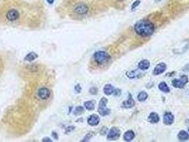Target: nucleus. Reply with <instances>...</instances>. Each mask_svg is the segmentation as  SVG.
Returning a JSON list of instances; mask_svg holds the SVG:
<instances>
[{
	"label": "nucleus",
	"mask_w": 189,
	"mask_h": 142,
	"mask_svg": "<svg viewBox=\"0 0 189 142\" xmlns=\"http://www.w3.org/2000/svg\"><path fill=\"white\" fill-rule=\"evenodd\" d=\"M43 141H48V142H50V141H51V140L49 138H44L43 139Z\"/></svg>",
	"instance_id": "c85d7f7f"
},
{
	"label": "nucleus",
	"mask_w": 189,
	"mask_h": 142,
	"mask_svg": "<svg viewBox=\"0 0 189 142\" xmlns=\"http://www.w3.org/2000/svg\"><path fill=\"white\" fill-rule=\"evenodd\" d=\"M87 123L90 126H97L100 123V117L96 115H93L88 118Z\"/></svg>",
	"instance_id": "f8f14e48"
},
{
	"label": "nucleus",
	"mask_w": 189,
	"mask_h": 142,
	"mask_svg": "<svg viewBox=\"0 0 189 142\" xmlns=\"http://www.w3.org/2000/svg\"><path fill=\"white\" fill-rule=\"evenodd\" d=\"M140 0H137V1H134V2L132 4V10L135 9L137 8L139 5H140Z\"/></svg>",
	"instance_id": "b1692460"
},
{
	"label": "nucleus",
	"mask_w": 189,
	"mask_h": 142,
	"mask_svg": "<svg viewBox=\"0 0 189 142\" xmlns=\"http://www.w3.org/2000/svg\"><path fill=\"white\" fill-rule=\"evenodd\" d=\"M139 68L142 71H146L150 66V63L148 60H142L139 63Z\"/></svg>",
	"instance_id": "2eb2a0df"
},
{
	"label": "nucleus",
	"mask_w": 189,
	"mask_h": 142,
	"mask_svg": "<svg viewBox=\"0 0 189 142\" xmlns=\"http://www.w3.org/2000/svg\"><path fill=\"white\" fill-rule=\"evenodd\" d=\"M75 12L79 15H85L88 12V7L86 4H80L75 8Z\"/></svg>",
	"instance_id": "423d86ee"
},
{
	"label": "nucleus",
	"mask_w": 189,
	"mask_h": 142,
	"mask_svg": "<svg viewBox=\"0 0 189 142\" xmlns=\"http://www.w3.org/2000/svg\"><path fill=\"white\" fill-rule=\"evenodd\" d=\"M120 136V131L117 127H112L108 134V140H117Z\"/></svg>",
	"instance_id": "39448f33"
},
{
	"label": "nucleus",
	"mask_w": 189,
	"mask_h": 142,
	"mask_svg": "<svg viewBox=\"0 0 189 142\" xmlns=\"http://www.w3.org/2000/svg\"><path fill=\"white\" fill-rule=\"evenodd\" d=\"M37 58H38L37 54H36L35 53H29L28 55H26L24 60L26 61H33Z\"/></svg>",
	"instance_id": "6ab92c4d"
},
{
	"label": "nucleus",
	"mask_w": 189,
	"mask_h": 142,
	"mask_svg": "<svg viewBox=\"0 0 189 142\" xmlns=\"http://www.w3.org/2000/svg\"><path fill=\"white\" fill-rule=\"evenodd\" d=\"M118 1H124V0H118Z\"/></svg>",
	"instance_id": "7c9ffc66"
},
{
	"label": "nucleus",
	"mask_w": 189,
	"mask_h": 142,
	"mask_svg": "<svg viewBox=\"0 0 189 142\" xmlns=\"http://www.w3.org/2000/svg\"><path fill=\"white\" fill-rule=\"evenodd\" d=\"M85 107L89 111H92L95 109V104L91 101H87L84 103Z\"/></svg>",
	"instance_id": "412c9836"
},
{
	"label": "nucleus",
	"mask_w": 189,
	"mask_h": 142,
	"mask_svg": "<svg viewBox=\"0 0 189 142\" xmlns=\"http://www.w3.org/2000/svg\"><path fill=\"white\" fill-rule=\"evenodd\" d=\"M110 59V55L105 51H98L94 54V60L99 65L106 63Z\"/></svg>",
	"instance_id": "f03ea898"
},
{
	"label": "nucleus",
	"mask_w": 189,
	"mask_h": 142,
	"mask_svg": "<svg viewBox=\"0 0 189 142\" xmlns=\"http://www.w3.org/2000/svg\"><path fill=\"white\" fill-rule=\"evenodd\" d=\"M135 137V134H134V131H132V130H129V131H126L124 134V140L126 141H131Z\"/></svg>",
	"instance_id": "4468645a"
},
{
	"label": "nucleus",
	"mask_w": 189,
	"mask_h": 142,
	"mask_svg": "<svg viewBox=\"0 0 189 142\" xmlns=\"http://www.w3.org/2000/svg\"><path fill=\"white\" fill-rule=\"evenodd\" d=\"M97 92H98V90H97V88H95V87H92V88H90V93H91L92 95H95L97 93Z\"/></svg>",
	"instance_id": "bb28decb"
},
{
	"label": "nucleus",
	"mask_w": 189,
	"mask_h": 142,
	"mask_svg": "<svg viewBox=\"0 0 189 142\" xmlns=\"http://www.w3.org/2000/svg\"><path fill=\"white\" fill-rule=\"evenodd\" d=\"M148 97V95L147 93H146V92H140V94L138 95V96H137V99H138V100L140 101V102H144V101L146 100V99H147Z\"/></svg>",
	"instance_id": "aec40b11"
},
{
	"label": "nucleus",
	"mask_w": 189,
	"mask_h": 142,
	"mask_svg": "<svg viewBox=\"0 0 189 142\" xmlns=\"http://www.w3.org/2000/svg\"><path fill=\"white\" fill-rule=\"evenodd\" d=\"M7 19L9 21H14L17 20L19 17V14L15 9H11L7 13Z\"/></svg>",
	"instance_id": "0eeeda50"
},
{
	"label": "nucleus",
	"mask_w": 189,
	"mask_h": 142,
	"mask_svg": "<svg viewBox=\"0 0 189 142\" xmlns=\"http://www.w3.org/2000/svg\"><path fill=\"white\" fill-rule=\"evenodd\" d=\"M164 123L166 125H171L174 121V117L171 112H166L164 116Z\"/></svg>",
	"instance_id": "9d476101"
},
{
	"label": "nucleus",
	"mask_w": 189,
	"mask_h": 142,
	"mask_svg": "<svg viewBox=\"0 0 189 142\" xmlns=\"http://www.w3.org/2000/svg\"><path fill=\"white\" fill-rule=\"evenodd\" d=\"M121 90H120V89H115V90H114V94H115V96H120V95H121Z\"/></svg>",
	"instance_id": "a878e982"
},
{
	"label": "nucleus",
	"mask_w": 189,
	"mask_h": 142,
	"mask_svg": "<svg viewBox=\"0 0 189 142\" xmlns=\"http://www.w3.org/2000/svg\"><path fill=\"white\" fill-rule=\"evenodd\" d=\"M75 90L76 91V93H79L80 91H81V87L80 86V85H77L75 87Z\"/></svg>",
	"instance_id": "cd10ccee"
},
{
	"label": "nucleus",
	"mask_w": 189,
	"mask_h": 142,
	"mask_svg": "<svg viewBox=\"0 0 189 142\" xmlns=\"http://www.w3.org/2000/svg\"><path fill=\"white\" fill-rule=\"evenodd\" d=\"M139 74H140L139 72H137V71H134L128 72V73H127V75L128 76V77H130V78H134V77H138Z\"/></svg>",
	"instance_id": "4be33fe9"
},
{
	"label": "nucleus",
	"mask_w": 189,
	"mask_h": 142,
	"mask_svg": "<svg viewBox=\"0 0 189 142\" xmlns=\"http://www.w3.org/2000/svg\"><path fill=\"white\" fill-rule=\"evenodd\" d=\"M38 95H39V97L41 99H43V100H45V99H47L50 97V96H51V92H50V90H48V88L42 87V88H41L40 90H39Z\"/></svg>",
	"instance_id": "6e6552de"
},
{
	"label": "nucleus",
	"mask_w": 189,
	"mask_h": 142,
	"mask_svg": "<svg viewBox=\"0 0 189 142\" xmlns=\"http://www.w3.org/2000/svg\"><path fill=\"white\" fill-rule=\"evenodd\" d=\"M54 1H55V0H47V1L50 4H52L54 2Z\"/></svg>",
	"instance_id": "c756f323"
},
{
	"label": "nucleus",
	"mask_w": 189,
	"mask_h": 142,
	"mask_svg": "<svg viewBox=\"0 0 189 142\" xmlns=\"http://www.w3.org/2000/svg\"><path fill=\"white\" fill-rule=\"evenodd\" d=\"M134 31L141 36H149L154 31V26L149 20H140L134 25Z\"/></svg>",
	"instance_id": "f257e3e1"
},
{
	"label": "nucleus",
	"mask_w": 189,
	"mask_h": 142,
	"mask_svg": "<svg viewBox=\"0 0 189 142\" xmlns=\"http://www.w3.org/2000/svg\"><path fill=\"white\" fill-rule=\"evenodd\" d=\"M157 1H161V0H157Z\"/></svg>",
	"instance_id": "2f4dec72"
},
{
	"label": "nucleus",
	"mask_w": 189,
	"mask_h": 142,
	"mask_svg": "<svg viewBox=\"0 0 189 142\" xmlns=\"http://www.w3.org/2000/svg\"><path fill=\"white\" fill-rule=\"evenodd\" d=\"M148 120L150 123L152 124H156V123H158L160 120V118H159V116L158 115L157 113L156 112H152V113L149 115V117H148Z\"/></svg>",
	"instance_id": "ddd939ff"
},
{
	"label": "nucleus",
	"mask_w": 189,
	"mask_h": 142,
	"mask_svg": "<svg viewBox=\"0 0 189 142\" xmlns=\"http://www.w3.org/2000/svg\"><path fill=\"white\" fill-rule=\"evenodd\" d=\"M188 82V77L186 75H182L179 79H174L172 81V85L174 87L176 88H184Z\"/></svg>",
	"instance_id": "20e7f679"
},
{
	"label": "nucleus",
	"mask_w": 189,
	"mask_h": 142,
	"mask_svg": "<svg viewBox=\"0 0 189 142\" xmlns=\"http://www.w3.org/2000/svg\"><path fill=\"white\" fill-rule=\"evenodd\" d=\"M135 105V102L133 99V98L132 97L131 95H130L129 96V99H127L126 101L123 102L122 103V107L126 108V109H129V108H132Z\"/></svg>",
	"instance_id": "9b49d317"
},
{
	"label": "nucleus",
	"mask_w": 189,
	"mask_h": 142,
	"mask_svg": "<svg viewBox=\"0 0 189 142\" xmlns=\"http://www.w3.org/2000/svg\"><path fill=\"white\" fill-rule=\"evenodd\" d=\"M178 138L180 141H187V140L189 139V134H188V132L182 130L178 133Z\"/></svg>",
	"instance_id": "dca6fc26"
},
{
	"label": "nucleus",
	"mask_w": 189,
	"mask_h": 142,
	"mask_svg": "<svg viewBox=\"0 0 189 142\" xmlns=\"http://www.w3.org/2000/svg\"><path fill=\"white\" fill-rule=\"evenodd\" d=\"M159 89L161 90V91L164 92V93H168L170 92L169 87H168V86L167 85L166 83H164V82H162L161 83H159Z\"/></svg>",
	"instance_id": "a211bd4d"
},
{
	"label": "nucleus",
	"mask_w": 189,
	"mask_h": 142,
	"mask_svg": "<svg viewBox=\"0 0 189 142\" xmlns=\"http://www.w3.org/2000/svg\"><path fill=\"white\" fill-rule=\"evenodd\" d=\"M84 112V109L83 107H77L74 111V115H80Z\"/></svg>",
	"instance_id": "5701e85b"
},
{
	"label": "nucleus",
	"mask_w": 189,
	"mask_h": 142,
	"mask_svg": "<svg viewBox=\"0 0 189 142\" xmlns=\"http://www.w3.org/2000/svg\"><path fill=\"white\" fill-rule=\"evenodd\" d=\"M114 90H115V89H114V87H112V85L108 84L105 86L103 91L104 93H105L106 95H110L114 93Z\"/></svg>",
	"instance_id": "f3484780"
},
{
	"label": "nucleus",
	"mask_w": 189,
	"mask_h": 142,
	"mask_svg": "<svg viewBox=\"0 0 189 142\" xmlns=\"http://www.w3.org/2000/svg\"><path fill=\"white\" fill-rule=\"evenodd\" d=\"M107 103H108V99L105 97H102L100 101L99 107H98V112L101 116H107L110 113V110L108 109L106 107Z\"/></svg>",
	"instance_id": "7ed1b4c3"
},
{
	"label": "nucleus",
	"mask_w": 189,
	"mask_h": 142,
	"mask_svg": "<svg viewBox=\"0 0 189 142\" xmlns=\"http://www.w3.org/2000/svg\"><path fill=\"white\" fill-rule=\"evenodd\" d=\"M166 70V65L164 63H160L158 64L156 67H155L154 70L153 74L155 75H158L162 73H163Z\"/></svg>",
	"instance_id": "1a4fd4ad"
},
{
	"label": "nucleus",
	"mask_w": 189,
	"mask_h": 142,
	"mask_svg": "<svg viewBox=\"0 0 189 142\" xmlns=\"http://www.w3.org/2000/svg\"><path fill=\"white\" fill-rule=\"evenodd\" d=\"M188 131H189V127H188Z\"/></svg>",
	"instance_id": "473e14b6"
},
{
	"label": "nucleus",
	"mask_w": 189,
	"mask_h": 142,
	"mask_svg": "<svg viewBox=\"0 0 189 142\" xmlns=\"http://www.w3.org/2000/svg\"><path fill=\"white\" fill-rule=\"evenodd\" d=\"M92 136H93V134H92V133H89V134H87V135L84 138V140H83V141H89V140L90 139V138L92 137Z\"/></svg>",
	"instance_id": "393cba45"
}]
</instances>
